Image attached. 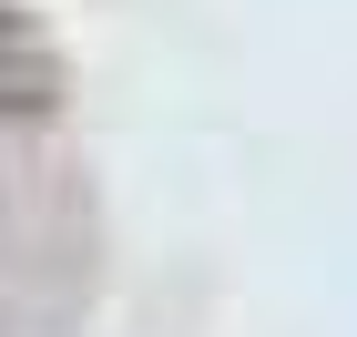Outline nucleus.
<instances>
[{"mask_svg":"<svg viewBox=\"0 0 357 337\" xmlns=\"http://www.w3.org/2000/svg\"><path fill=\"white\" fill-rule=\"evenodd\" d=\"M52 103H61V61L21 21H0V112H52Z\"/></svg>","mask_w":357,"mask_h":337,"instance_id":"obj_1","label":"nucleus"}]
</instances>
